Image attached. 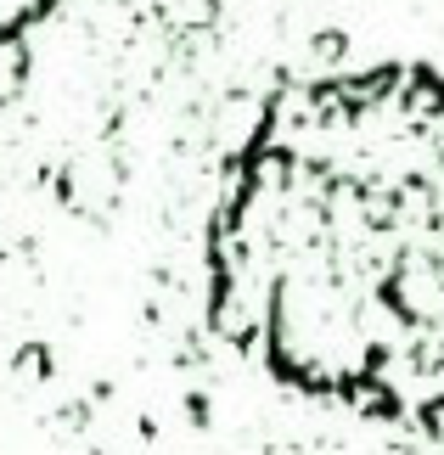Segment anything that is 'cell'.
<instances>
[{
	"label": "cell",
	"mask_w": 444,
	"mask_h": 455,
	"mask_svg": "<svg viewBox=\"0 0 444 455\" xmlns=\"http://www.w3.org/2000/svg\"><path fill=\"white\" fill-rule=\"evenodd\" d=\"M208 321L298 394L444 444V79L293 84L208 231Z\"/></svg>",
	"instance_id": "obj_1"
}]
</instances>
